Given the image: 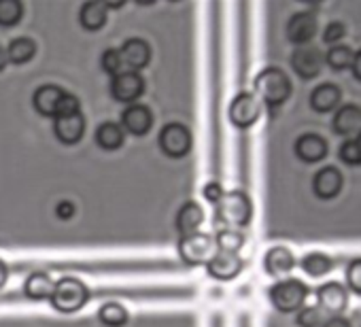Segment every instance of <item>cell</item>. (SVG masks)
I'll list each match as a JSON object with an SVG mask.
<instances>
[{"label":"cell","instance_id":"obj_40","mask_svg":"<svg viewBox=\"0 0 361 327\" xmlns=\"http://www.w3.org/2000/svg\"><path fill=\"white\" fill-rule=\"evenodd\" d=\"M321 327H350V323L344 316L338 314V316H327V321Z\"/></svg>","mask_w":361,"mask_h":327},{"label":"cell","instance_id":"obj_15","mask_svg":"<svg viewBox=\"0 0 361 327\" xmlns=\"http://www.w3.org/2000/svg\"><path fill=\"white\" fill-rule=\"evenodd\" d=\"M340 190H342V175H340V171L334 168V166L321 168V171L314 175V179H312V192H314V196L321 198V200H331V198H336V196L340 194Z\"/></svg>","mask_w":361,"mask_h":327},{"label":"cell","instance_id":"obj_35","mask_svg":"<svg viewBox=\"0 0 361 327\" xmlns=\"http://www.w3.org/2000/svg\"><path fill=\"white\" fill-rule=\"evenodd\" d=\"M81 113V104L77 100V96L73 94H62L60 102H58V109H56V117H71V115H79Z\"/></svg>","mask_w":361,"mask_h":327},{"label":"cell","instance_id":"obj_2","mask_svg":"<svg viewBox=\"0 0 361 327\" xmlns=\"http://www.w3.org/2000/svg\"><path fill=\"white\" fill-rule=\"evenodd\" d=\"M253 85H255V92H257V100H262V102H266L270 106H281L291 96V81L276 66L264 68L255 77Z\"/></svg>","mask_w":361,"mask_h":327},{"label":"cell","instance_id":"obj_7","mask_svg":"<svg viewBox=\"0 0 361 327\" xmlns=\"http://www.w3.org/2000/svg\"><path fill=\"white\" fill-rule=\"evenodd\" d=\"M262 115V102L257 100V96L249 94V92H243L238 94L232 104H230V121L236 125V128H251Z\"/></svg>","mask_w":361,"mask_h":327},{"label":"cell","instance_id":"obj_12","mask_svg":"<svg viewBox=\"0 0 361 327\" xmlns=\"http://www.w3.org/2000/svg\"><path fill=\"white\" fill-rule=\"evenodd\" d=\"M317 302L323 312H329L331 316H338L348 302V293L340 283H325L317 289Z\"/></svg>","mask_w":361,"mask_h":327},{"label":"cell","instance_id":"obj_30","mask_svg":"<svg viewBox=\"0 0 361 327\" xmlns=\"http://www.w3.org/2000/svg\"><path fill=\"white\" fill-rule=\"evenodd\" d=\"M98 319L106 327H123L128 323V310L119 304H104L98 310Z\"/></svg>","mask_w":361,"mask_h":327},{"label":"cell","instance_id":"obj_24","mask_svg":"<svg viewBox=\"0 0 361 327\" xmlns=\"http://www.w3.org/2000/svg\"><path fill=\"white\" fill-rule=\"evenodd\" d=\"M79 22L87 32H96L100 28H104L106 24V5L98 3V0H92V3H85L79 11Z\"/></svg>","mask_w":361,"mask_h":327},{"label":"cell","instance_id":"obj_18","mask_svg":"<svg viewBox=\"0 0 361 327\" xmlns=\"http://www.w3.org/2000/svg\"><path fill=\"white\" fill-rule=\"evenodd\" d=\"M293 149H295V155L306 164H317L327 155V142L319 134H302L295 140Z\"/></svg>","mask_w":361,"mask_h":327},{"label":"cell","instance_id":"obj_34","mask_svg":"<svg viewBox=\"0 0 361 327\" xmlns=\"http://www.w3.org/2000/svg\"><path fill=\"white\" fill-rule=\"evenodd\" d=\"M338 155L340 159L346 164V166H357V164H361V153H359V147L355 142V138H348L340 144L338 149Z\"/></svg>","mask_w":361,"mask_h":327},{"label":"cell","instance_id":"obj_3","mask_svg":"<svg viewBox=\"0 0 361 327\" xmlns=\"http://www.w3.org/2000/svg\"><path fill=\"white\" fill-rule=\"evenodd\" d=\"M87 300H90V291H87L85 283L79 280V278L66 276V278H60L54 285L51 306L58 312H64V314L77 312V310H81L87 304Z\"/></svg>","mask_w":361,"mask_h":327},{"label":"cell","instance_id":"obj_29","mask_svg":"<svg viewBox=\"0 0 361 327\" xmlns=\"http://www.w3.org/2000/svg\"><path fill=\"white\" fill-rule=\"evenodd\" d=\"M302 270L308 274V276H314V278H319V276H325L329 270H331V259L325 255V253H308L304 259H302Z\"/></svg>","mask_w":361,"mask_h":327},{"label":"cell","instance_id":"obj_41","mask_svg":"<svg viewBox=\"0 0 361 327\" xmlns=\"http://www.w3.org/2000/svg\"><path fill=\"white\" fill-rule=\"evenodd\" d=\"M350 70H353V77H355L357 81H361V49H359V51H355V56H353V64H350Z\"/></svg>","mask_w":361,"mask_h":327},{"label":"cell","instance_id":"obj_42","mask_svg":"<svg viewBox=\"0 0 361 327\" xmlns=\"http://www.w3.org/2000/svg\"><path fill=\"white\" fill-rule=\"evenodd\" d=\"M7 278H9V268L3 259H0V289L7 285Z\"/></svg>","mask_w":361,"mask_h":327},{"label":"cell","instance_id":"obj_6","mask_svg":"<svg viewBox=\"0 0 361 327\" xmlns=\"http://www.w3.org/2000/svg\"><path fill=\"white\" fill-rule=\"evenodd\" d=\"M159 149L168 157H183L192 149V132L183 123H168L159 132Z\"/></svg>","mask_w":361,"mask_h":327},{"label":"cell","instance_id":"obj_38","mask_svg":"<svg viewBox=\"0 0 361 327\" xmlns=\"http://www.w3.org/2000/svg\"><path fill=\"white\" fill-rule=\"evenodd\" d=\"M202 196L209 200V202H213V204H217L219 200H221V196H224V187L219 185V183H207L204 185V190H202Z\"/></svg>","mask_w":361,"mask_h":327},{"label":"cell","instance_id":"obj_36","mask_svg":"<svg viewBox=\"0 0 361 327\" xmlns=\"http://www.w3.org/2000/svg\"><path fill=\"white\" fill-rule=\"evenodd\" d=\"M346 285L353 293L361 295V257L346 266Z\"/></svg>","mask_w":361,"mask_h":327},{"label":"cell","instance_id":"obj_21","mask_svg":"<svg viewBox=\"0 0 361 327\" xmlns=\"http://www.w3.org/2000/svg\"><path fill=\"white\" fill-rule=\"evenodd\" d=\"M340 90L334 83H321L310 92V106L317 113H331L340 104Z\"/></svg>","mask_w":361,"mask_h":327},{"label":"cell","instance_id":"obj_8","mask_svg":"<svg viewBox=\"0 0 361 327\" xmlns=\"http://www.w3.org/2000/svg\"><path fill=\"white\" fill-rule=\"evenodd\" d=\"M323 62H325L323 60V54L317 47H312V45L295 47V51L291 54V68L304 81L314 79L321 73Z\"/></svg>","mask_w":361,"mask_h":327},{"label":"cell","instance_id":"obj_10","mask_svg":"<svg viewBox=\"0 0 361 327\" xmlns=\"http://www.w3.org/2000/svg\"><path fill=\"white\" fill-rule=\"evenodd\" d=\"M317 30H319V22H317V16L312 11L293 13L291 20L287 22V39L298 47L308 45L314 39Z\"/></svg>","mask_w":361,"mask_h":327},{"label":"cell","instance_id":"obj_33","mask_svg":"<svg viewBox=\"0 0 361 327\" xmlns=\"http://www.w3.org/2000/svg\"><path fill=\"white\" fill-rule=\"evenodd\" d=\"M100 66L104 73H109L113 77L121 75L123 73V60L119 56V49H106L100 58Z\"/></svg>","mask_w":361,"mask_h":327},{"label":"cell","instance_id":"obj_9","mask_svg":"<svg viewBox=\"0 0 361 327\" xmlns=\"http://www.w3.org/2000/svg\"><path fill=\"white\" fill-rule=\"evenodd\" d=\"M142 92H145V79L134 70H123L111 81V96L117 102L132 104L142 96Z\"/></svg>","mask_w":361,"mask_h":327},{"label":"cell","instance_id":"obj_5","mask_svg":"<svg viewBox=\"0 0 361 327\" xmlns=\"http://www.w3.org/2000/svg\"><path fill=\"white\" fill-rule=\"evenodd\" d=\"M215 238L204 234V232H196L192 236H180L176 251L188 266H207L211 261V257L215 255Z\"/></svg>","mask_w":361,"mask_h":327},{"label":"cell","instance_id":"obj_19","mask_svg":"<svg viewBox=\"0 0 361 327\" xmlns=\"http://www.w3.org/2000/svg\"><path fill=\"white\" fill-rule=\"evenodd\" d=\"M202 221H204V211L196 202H185L183 206L178 209L176 219H174L176 230H178L180 236H192V234H196L200 230Z\"/></svg>","mask_w":361,"mask_h":327},{"label":"cell","instance_id":"obj_1","mask_svg":"<svg viewBox=\"0 0 361 327\" xmlns=\"http://www.w3.org/2000/svg\"><path fill=\"white\" fill-rule=\"evenodd\" d=\"M215 217L219 223H224V228H230V230H238V228L249 226V221L253 217L251 198L240 190L224 194L221 200L217 202V215Z\"/></svg>","mask_w":361,"mask_h":327},{"label":"cell","instance_id":"obj_23","mask_svg":"<svg viewBox=\"0 0 361 327\" xmlns=\"http://www.w3.org/2000/svg\"><path fill=\"white\" fill-rule=\"evenodd\" d=\"M54 280L47 272H35L26 278L24 283V293L35 300V302H43V300H51L54 293Z\"/></svg>","mask_w":361,"mask_h":327},{"label":"cell","instance_id":"obj_16","mask_svg":"<svg viewBox=\"0 0 361 327\" xmlns=\"http://www.w3.org/2000/svg\"><path fill=\"white\" fill-rule=\"evenodd\" d=\"M119 56L123 60V66H130V70L138 73L151 62V47L142 39H130L119 49Z\"/></svg>","mask_w":361,"mask_h":327},{"label":"cell","instance_id":"obj_32","mask_svg":"<svg viewBox=\"0 0 361 327\" xmlns=\"http://www.w3.org/2000/svg\"><path fill=\"white\" fill-rule=\"evenodd\" d=\"M325 321H327V316L319 306H306V308H300V312H298L300 327H321Z\"/></svg>","mask_w":361,"mask_h":327},{"label":"cell","instance_id":"obj_44","mask_svg":"<svg viewBox=\"0 0 361 327\" xmlns=\"http://www.w3.org/2000/svg\"><path fill=\"white\" fill-rule=\"evenodd\" d=\"M355 142H357V147H359V153H361V132L357 134V138H355Z\"/></svg>","mask_w":361,"mask_h":327},{"label":"cell","instance_id":"obj_43","mask_svg":"<svg viewBox=\"0 0 361 327\" xmlns=\"http://www.w3.org/2000/svg\"><path fill=\"white\" fill-rule=\"evenodd\" d=\"M7 66V49H3V45H0V73L5 70Z\"/></svg>","mask_w":361,"mask_h":327},{"label":"cell","instance_id":"obj_14","mask_svg":"<svg viewBox=\"0 0 361 327\" xmlns=\"http://www.w3.org/2000/svg\"><path fill=\"white\" fill-rule=\"evenodd\" d=\"M121 125L134 136H145L153 125V115L145 104H130L121 113Z\"/></svg>","mask_w":361,"mask_h":327},{"label":"cell","instance_id":"obj_39","mask_svg":"<svg viewBox=\"0 0 361 327\" xmlns=\"http://www.w3.org/2000/svg\"><path fill=\"white\" fill-rule=\"evenodd\" d=\"M73 215H75V206H73V202L64 200V202H60V204L56 206V217H58V219L68 221Z\"/></svg>","mask_w":361,"mask_h":327},{"label":"cell","instance_id":"obj_20","mask_svg":"<svg viewBox=\"0 0 361 327\" xmlns=\"http://www.w3.org/2000/svg\"><path fill=\"white\" fill-rule=\"evenodd\" d=\"M295 257L287 247H272L264 257V268L270 276H285L293 270Z\"/></svg>","mask_w":361,"mask_h":327},{"label":"cell","instance_id":"obj_26","mask_svg":"<svg viewBox=\"0 0 361 327\" xmlns=\"http://www.w3.org/2000/svg\"><path fill=\"white\" fill-rule=\"evenodd\" d=\"M37 54V43L32 39L20 37L16 41H11V45L7 47V62L11 64H28Z\"/></svg>","mask_w":361,"mask_h":327},{"label":"cell","instance_id":"obj_13","mask_svg":"<svg viewBox=\"0 0 361 327\" xmlns=\"http://www.w3.org/2000/svg\"><path fill=\"white\" fill-rule=\"evenodd\" d=\"M243 259L234 253H215L211 257V261L207 264V272L209 276L217 278V280H232L243 272Z\"/></svg>","mask_w":361,"mask_h":327},{"label":"cell","instance_id":"obj_17","mask_svg":"<svg viewBox=\"0 0 361 327\" xmlns=\"http://www.w3.org/2000/svg\"><path fill=\"white\" fill-rule=\"evenodd\" d=\"M54 132L62 144H77L85 134V119L81 113L71 115V117H56Z\"/></svg>","mask_w":361,"mask_h":327},{"label":"cell","instance_id":"obj_25","mask_svg":"<svg viewBox=\"0 0 361 327\" xmlns=\"http://www.w3.org/2000/svg\"><path fill=\"white\" fill-rule=\"evenodd\" d=\"M123 128L113 121H104L96 130V144L104 151H117L123 144Z\"/></svg>","mask_w":361,"mask_h":327},{"label":"cell","instance_id":"obj_4","mask_svg":"<svg viewBox=\"0 0 361 327\" xmlns=\"http://www.w3.org/2000/svg\"><path fill=\"white\" fill-rule=\"evenodd\" d=\"M308 287L298 278H285L270 287V302L279 312H295L304 306Z\"/></svg>","mask_w":361,"mask_h":327},{"label":"cell","instance_id":"obj_11","mask_svg":"<svg viewBox=\"0 0 361 327\" xmlns=\"http://www.w3.org/2000/svg\"><path fill=\"white\" fill-rule=\"evenodd\" d=\"M331 128L336 134L348 138H357V134L361 132V106L359 104H342L338 106L334 119H331Z\"/></svg>","mask_w":361,"mask_h":327},{"label":"cell","instance_id":"obj_27","mask_svg":"<svg viewBox=\"0 0 361 327\" xmlns=\"http://www.w3.org/2000/svg\"><path fill=\"white\" fill-rule=\"evenodd\" d=\"M353 56H355V51H353L350 47H346V45H334V47L327 49V56H325L323 60L327 62V66H329L331 70H338V73H340V70L350 68Z\"/></svg>","mask_w":361,"mask_h":327},{"label":"cell","instance_id":"obj_22","mask_svg":"<svg viewBox=\"0 0 361 327\" xmlns=\"http://www.w3.org/2000/svg\"><path fill=\"white\" fill-rule=\"evenodd\" d=\"M62 94L64 92L58 85H43V87H39L35 92L32 104L43 117H56V109H58V102H60Z\"/></svg>","mask_w":361,"mask_h":327},{"label":"cell","instance_id":"obj_37","mask_svg":"<svg viewBox=\"0 0 361 327\" xmlns=\"http://www.w3.org/2000/svg\"><path fill=\"white\" fill-rule=\"evenodd\" d=\"M344 35H346V28H344L342 22H329L325 32H323V41L334 47L340 39H344Z\"/></svg>","mask_w":361,"mask_h":327},{"label":"cell","instance_id":"obj_28","mask_svg":"<svg viewBox=\"0 0 361 327\" xmlns=\"http://www.w3.org/2000/svg\"><path fill=\"white\" fill-rule=\"evenodd\" d=\"M215 247H219L221 253H234L236 255L245 247V234L238 230L224 228V230H219V234L215 238Z\"/></svg>","mask_w":361,"mask_h":327},{"label":"cell","instance_id":"obj_31","mask_svg":"<svg viewBox=\"0 0 361 327\" xmlns=\"http://www.w3.org/2000/svg\"><path fill=\"white\" fill-rule=\"evenodd\" d=\"M24 7L18 0H0V26L11 28L22 22Z\"/></svg>","mask_w":361,"mask_h":327}]
</instances>
